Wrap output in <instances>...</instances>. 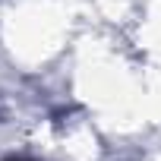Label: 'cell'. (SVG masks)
<instances>
[]
</instances>
